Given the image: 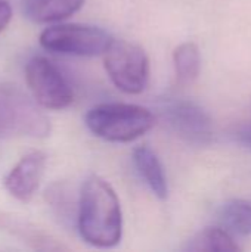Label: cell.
Here are the masks:
<instances>
[{
    "label": "cell",
    "instance_id": "obj_6",
    "mask_svg": "<svg viewBox=\"0 0 251 252\" xmlns=\"http://www.w3.org/2000/svg\"><path fill=\"white\" fill-rule=\"evenodd\" d=\"M25 78L33 99L44 109H64L74 100V93L59 68L44 56H33L25 65Z\"/></svg>",
    "mask_w": 251,
    "mask_h": 252
},
{
    "label": "cell",
    "instance_id": "obj_14",
    "mask_svg": "<svg viewBox=\"0 0 251 252\" xmlns=\"http://www.w3.org/2000/svg\"><path fill=\"white\" fill-rule=\"evenodd\" d=\"M0 227L12 232L21 241L31 244L37 250H49L50 251V250H64L65 248L62 245H58L55 242V239H52L50 236H46L43 232H40L34 227H28L22 221L13 220L9 217H0Z\"/></svg>",
    "mask_w": 251,
    "mask_h": 252
},
{
    "label": "cell",
    "instance_id": "obj_10",
    "mask_svg": "<svg viewBox=\"0 0 251 252\" xmlns=\"http://www.w3.org/2000/svg\"><path fill=\"white\" fill-rule=\"evenodd\" d=\"M86 0H24V15L37 24L58 22L78 12Z\"/></svg>",
    "mask_w": 251,
    "mask_h": 252
},
{
    "label": "cell",
    "instance_id": "obj_12",
    "mask_svg": "<svg viewBox=\"0 0 251 252\" xmlns=\"http://www.w3.org/2000/svg\"><path fill=\"white\" fill-rule=\"evenodd\" d=\"M173 65L178 81L180 84H189L200 75L201 55L195 43H182L173 52Z\"/></svg>",
    "mask_w": 251,
    "mask_h": 252
},
{
    "label": "cell",
    "instance_id": "obj_15",
    "mask_svg": "<svg viewBox=\"0 0 251 252\" xmlns=\"http://www.w3.org/2000/svg\"><path fill=\"white\" fill-rule=\"evenodd\" d=\"M235 139L238 140L240 145H243L244 148L251 149V123L241 126L237 133H235Z\"/></svg>",
    "mask_w": 251,
    "mask_h": 252
},
{
    "label": "cell",
    "instance_id": "obj_4",
    "mask_svg": "<svg viewBox=\"0 0 251 252\" xmlns=\"http://www.w3.org/2000/svg\"><path fill=\"white\" fill-rule=\"evenodd\" d=\"M104 65L114 86L127 93H142L149 81V58L136 43L114 40L104 52Z\"/></svg>",
    "mask_w": 251,
    "mask_h": 252
},
{
    "label": "cell",
    "instance_id": "obj_8",
    "mask_svg": "<svg viewBox=\"0 0 251 252\" xmlns=\"http://www.w3.org/2000/svg\"><path fill=\"white\" fill-rule=\"evenodd\" d=\"M46 162L47 157L41 151H33L24 155L4 176L3 186L7 193L21 202H30L40 186Z\"/></svg>",
    "mask_w": 251,
    "mask_h": 252
},
{
    "label": "cell",
    "instance_id": "obj_5",
    "mask_svg": "<svg viewBox=\"0 0 251 252\" xmlns=\"http://www.w3.org/2000/svg\"><path fill=\"white\" fill-rule=\"evenodd\" d=\"M112 37L102 28L83 24H59L41 31L40 46L52 53L93 58L104 55Z\"/></svg>",
    "mask_w": 251,
    "mask_h": 252
},
{
    "label": "cell",
    "instance_id": "obj_7",
    "mask_svg": "<svg viewBox=\"0 0 251 252\" xmlns=\"http://www.w3.org/2000/svg\"><path fill=\"white\" fill-rule=\"evenodd\" d=\"M169 126L186 142L194 145L210 143L213 136L212 120L206 111L194 102L176 100L164 111Z\"/></svg>",
    "mask_w": 251,
    "mask_h": 252
},
{
    "label": "cell",
    "instance_id": "obj_11",
    "mask_svg": "<svg viewBox=\"0 0 251 252\" xmlns=\"http://www.w3.org/2000/svg\"><path fill=\"white\" fill-rule=\"evenodd\" d=\"M185 250L191 252H226L240 251V247L235 244L228 230L210 227L197 233L188 242Z\"/></svg>",
    "mask_w": 251,
    "mask_h": 252
},
{
    "label": "cell",
    "instance_id": "obj_1",
    "mask_svg": "<svg viewBox=\"0 0 251 252\" xmlns=\"http://www.w3.org/2000/svg\"><path fill=\"white\" fill-rule=\"evenodd\" d=\"M77 230L96 248H114L123 236V214L112 186L93 174L81 186L77 207Z\"/></svg>",
    "mask_w": 251,
    "mask_h": 252
},
{
    "label": "cell",
    "instance_id": "obj_2",
    "mask_svg": "<svg viewBox=\"0 0 251 252\" xmlns=\"http://www.w3.org/2000/svg\"><path fill=\"white\" fill-rule=\"evenodd\" d=\"M87 128L99 139L112 143H129L155 124L152 112L141 105L108 102L90 108L84 117Z\"/></svg>",
    "mask_w": 251,
    "mask_h": 252
},
{
    "label": "cell",
    "instance_id": "obj_13",
    "mask_svg": "<svg viewBox=\"0 0 251 252\" xmlns=\"http://www.w3.org/2000/svg\"><path fill=\"white\" fill-rule=\"evenodd\" d=\"M220 221L228 232L237 235H251V202L232 199L220 210Z\"/></svg>",
    "mask_w": 251,
    "mask_h": 252
},
{
    "label": "cell",
    "instance_id": "obj_16",
    "mask_svg": "<svg viewBox=\"0 0 251 252\" xmlns=\"http://www.w3.org/2000/svg\"><path fill=\"white\" fill-rule=\"evenodd\" d=\"M12 19V7L7 0H0V32L9 25Z\"/></svg>",
    "mask_w": 251,
    "mask_h": 252
},
{
    "label": "cell",
    "instance_id": "obj_3",
    "mask_svg": "<svg viewBox=\"0 0 251 252\" xmlns=\"http://www.w3.org/2000/svg\"><path fill=\"white\" fill-rule=\"evenodd\" d=\"M40 108L21 87L12 83H0V136L47 137L50 121Z\"/></svg>",
    "mask_w": 251,
    "mask_h": 252
},
{
    "label": "cell",
    "instance_id": "obj_9",
    "mask_svg": "<svg viewBox=\"0 0 251 252\" xmlns=\"http://www.w3.org/2000/svg\"><path fill=\"white\" fill-rule=\"evenodd\" d=\"M133 162L152 193L160 199H166L169 196L167 177L157 154L149 146H138L133 151Z\"/></svg>",
    "mask_w": 251,
    "mask_h": 252
}]
</instances>
